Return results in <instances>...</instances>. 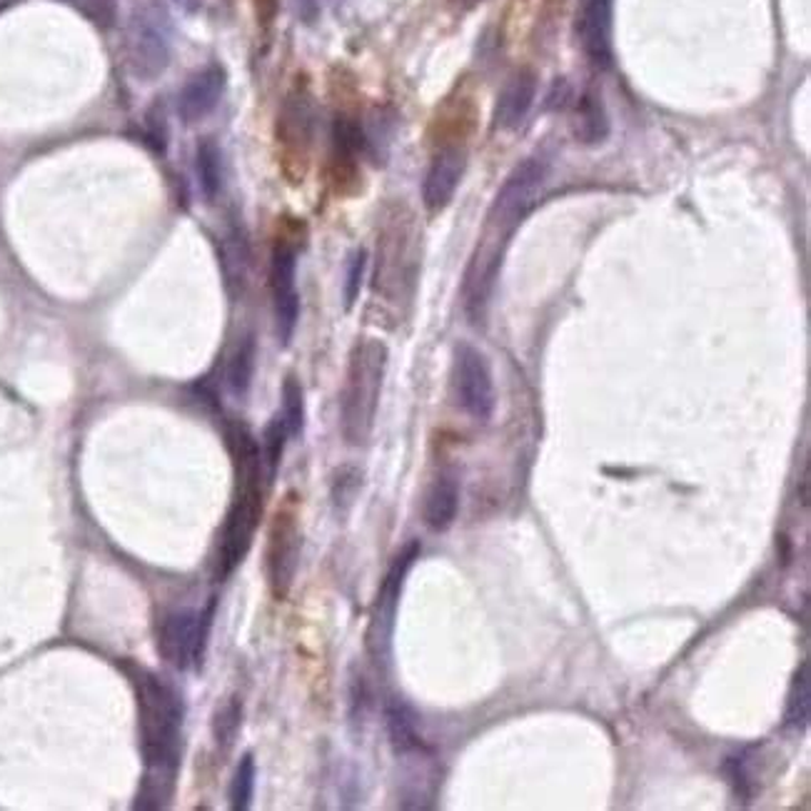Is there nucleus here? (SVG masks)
<instances>
[{"label": "nucleus", "instance_id": "30", "mask_svg": "<svg viewBox=\"0 0 811 811\" xmlns=\"http://www.w3.org/2000/svg\"><path fill=\"white\" fill-rule=\"evenodd\" d=\"M256 3V16L262 28H270L278 16V0H252Z\"/></svg>", "mask_w": 811, "mask_h": 811}, {"label": "nucleus", "instance_id": "9", "mask_svg": "<svg viewBox=\"0 0 811 811\" xmlns=\"http://www.w3.org/2000/svg\"><path fill=\"white\" fill-rule=\"evenodd\" d=\"M452 388L458 404L474 422L492 420L497 408L492 368L484 354L470 342H460L458 348H454Z\"/></svg>", "mask_w": 811, "mask_h": 811}, {"label": "nucleus", "instance_id": "20", "mask_svg": "<svg viewBox=\"0 0 811 811\" xmlns=\"http://www.w3.org/2000/svg\"><path fill=\"white\" fill-rule=\"evenodd\" d=\"M610 133V123H607V113L602 106V98L587 90L580 106H577V138L587 146H597Z\"/></svg>", "mask_w": 811, "mask_h": 811}, {"label": "nucleus", "instance_id": "11", "mask_svg": "<svg viewBox=\"0 0 811 811\" xmlns=\"http://www.w3.org/2000/svg\"><path fill=\"white\" fill-rule=\"evenodd\" d=\"M212 624V604L202 612L178 610L160 627V652L176 669H190L202 662Z\"/></svg>", "mask_w": 811, "mask_h": 811}, {"label": "nucleus", "instance_id": "25", "mask_svg": "<svg viewBox=\"0 0 811 811\" xmlns=\"http://www.w3.org/2000/svg\"><path fill=\"white\" fill-rule=\"evenodd\" d=\"M278 414L286 422L290 440L300 438L302 428H306V394H302V384L292 374L282 384V410Z\"/></svg>", "mask_w": 811, "mask_h": 811}, {"label": "nucleus", "instance_id": "27", "mask_svg": "<svg viewBox=\"0 0 811 811\" xmlns=\"http://www.w3.org/2000/svg\"><path fill=\"white\" fill-rule=\"evenodd\" d=\"M242 722V704L238 699H232L222 709H218L216 719H212V732H216V739L220 747H228L236 742V734Z\"/></svg>", "mask_w": 811, "mask_h": 811}, {"label": "nucleus", "instance_id": "15", "mask_svg": "<svg viewBox=\"0 0 811 811\" xmlns=\"http://www.w3.org/2000/svg\"><path fill=\"white\" fill-rule=\"evenodd\" d=\"M226 86H228V76L222 66L210 63L206 68H200L198 73H192L188 78V83L182 86L180 98H178V113L186 123H200L206 120L212 110L218 108V103L226 96Z\"/></svg>", "mask_w": 811, "mask_h": 811}, {"label": "nucleus", "instance_id": "12", "mask_svg": "<svg viewBox=\"0 0 811 811\" xmlns=\"http://www.w3.org/2000/svg\"><path fill=\"white\" fill-rule=\"evenodd\" d=\"M464 168H468V150L460 140L444 143L432 156L428 172L422 180V202L430 212H440L452 202L454 192H458Z\"/></svg>", "mask_w": 811, "mask_h": 811}, {"label": "nucleus", "instance_id": "8", "mask_svg": "<svg viewBox=\"0 0 811 811\" xmlns=\"http://www.w3.org/2000/svg\"><path fill=\"white\" fill-rule=\"evenodd\" d=\"M418 557H420L418 542L404 547V550L394 557L392 567L382 580L378 600H374L372 614H370V627H368V652L374 657V662L378 664L388 662L390 659L394 617H398L404 582H408V574L412 570V564L418 562Z\"/></svg>", "mask_w": 811, "mask_h": 811}, {"label": "nucleus", "instance_id": "18", "mask_svg": "<svg viewBox=\"0 0 811 811\" xmlns=\"http://www.w3.org/2000/svg\"><path fill=\"white\" fill-rule=\"evenodd\" d=\"M384 727H388L392 752L398 757H414L428 752L420 732V717L402 699H390L388 707H384Z\"/></svg>", "mask_w": 811, "mask_h": 811}, {"label": "nucleus", "instance_id": "2", "mask_svg": "<svg viewBox=\"0 0 811 811\" xmlns=\"http://www.w3.org/2000/svg\"><path fill=\"white\" fill-rule=\"evenodd\" d=\"M140 729H143L146 754V807L160 809L168 802L176 782L182 752V722L186 704L176 687L156 674H146L138 687Z\"/></svg>", "mask_w": 811, "mask_h": 811}, {"label": "nucleus", "instance_id": "14", "mask_svg": "<svg viewBox=\"0 0 811 811\" xmlns=\"http://www.w3.org/2000/svg\"><path fill=\"white\" fill-rule=\"evenodd\" d=\"M612 16L614 0H577L574 33L597 68L612 66Z\"/></svg>", "mask_w": 811, "mask_h": 811}, {"label": "nucleus", "instance_id": "17", "mask_svg": "<svg viewBox=\"0 0 811 811\" xmlns=\"http://www.w3.org/2000/svg\"><path fill=\"white\" fill-rule=\"evenodd\" d=\"M364 146V133L358 120L338 116L332 123V178L338 188L348 190L358 178L360 153Z\"/></svg>", "mask_w": 811, "mask_h": 811}, {"label": "nucleus", "instance_id": "28", "mask_svg": "<svg viewBox=\"0 0 811 811\" xmlns=\"http://www.w3.org/2000/svg\"><path fill=\"white\" fill-rule=\"evenodd\" d=\"M364 270H368V252L354 250L348 262V276H344V308L348 310H352V306L360 298Z\"/></svg>", "mask_w": 811, "mask_h": 811}, {"label": "nucleus", "instance_id": "21", "mask_svg": "<svg viewBox=\"0 0 811 811\" xmlns=\"http://www.w3.org/2000/svg\"><path fill=\"white\" fill-rule=\"evenodd\" d=\"M811 682H809V662L799 667L794 674L792 689H789L787 697V714H784V727L794 729V732H804L809 724V707H811Z\"/></svg>", "mask_w": 811, "mask_h": 811}, {"label": "nucleus", "instance_id": "10", "mask_svg": "<svg viewBox=\"0 0 811 811\" xmlns=\"http://www.w3.org/2000/svg\"><path fill=\"white\" fill-rule=\"evenodd\" d=\"M270 298L276 330L282 344H290L300 318L298 250L290 240H278L270 256Z\"/></svg>", "mask_w": 811, "mask_h": 811}, {"label": "nucleus", "instance_id": "19", "mask_svg": "<svg viewBox=\"0 0 811 811\" xmlns=\"http://www.w3.org/2000/svg\"><path fill=\"white\" fill-rule=\"evenodd\" d=\"M460 512V482L454 474H440L438 480L430 484L428 494L422 502L424 524L432 532H448L458 520Z\"/></svg>", "mask_w": 811, "mask_h": 811}, {"label": "nucleus", "instance_id": "7", "mask_svg": "<svg viewBox=\"0 0 811 811\" xmlns=\"http://www.w3.org/2000/svg\"><path fill=\"white\" fill-rule=\"evenodd\" d=\"M128 68L138 80H158L170 63V38L166 20L156 8H136L123 33Z\"/></svg>", "mask_w": 811, "mask_h": 811}, {"label": "nucleus", "instance_id": "26", "mask_svg": "<svg viewBox=\"0 0 811 811\" xmlns=\"http://www.w3.org/2000/svg\"><path fill=\"white\" fill-rule=\"evenodd\" d=\"M256 777H258L256 757L248 752L240 759L236 774H232V784H230V807L236 811L250 809L252 794H256Z\"/></svg>", "mask_w": 811, "mask_h": 811}, {"label": "nucleus", "instance_id": "1", "mask_svg": "<svg viewBox=\"0 0 811 811\" xmlns=\"http://www.w3.org/2000/svg\"><path fill=\"white\" fill-rule=\"evenodd\" d=\"M544 182L547 162L540 158H527L507 176L502 188L497 190L492 206L487 210L482 238L472 252V260L462 282L464 310H468V316L474 322L484 318L497 278H500L504 252L510 248L514 230L530 216L537 198L544 190Z\"/></svg>", "mask_w": 811, "mask_h": 811}, {"label": "nucleus", "instance_id": "3", "mask_svg": "<svg viewBox=\"0 0 811 811\" xmlns=\"http://www.w3.org/2000/svg\"><path fill=\"white\" fill-rule=\"evenodd\" d=\"M420 226L414 212L394 202L384 212L378 250H374V270H372V292L380 298L390 310L404 312L414 298V286L420 276Z\"/></svg>", "mask_w": 811, "mask_h": 811}, {"label": "nucleus", "instance_id": "16", "mask_svg": "<svg viewBox=\"0 0 811 811\" xmlns=\"http://www.w3.org/2000/svg\"><path fill=\"white\" fill-rule=\"evenodd\" d=\"M534 96H537V76L527 68L517 70V73L507 78L500 96H497L492 126L500 130H512L520 126L527 113H530Z\"/></svg>", "mask_w": 811, "mask_h": 811}, {"label": "nucleus", "instance_id": "13", "mask_svg": "<svg viewBox=\"0 0 811 811\" xmlns=\"http://www.w3.org/2000/svg\"><path fill=\"white\" fill-rule=\"evenodd\" d=\"M300 557V530L296 514L282 510L278 512L276 522L270 527V544H268V574L270 587L278 594V600H286L298 572Z\"/></svg>", "mask_w": 811, "mask_h": 811}, {"label": "nucleus", "instance_id": "22", "mask_svg": "<svg viewBox=\"0 0 811 811\" xmlns=\"http://www.w3.org/2000/svg\"><path fill=\"white\" fill-rule=\"evenodd\" d=\"M196 170H198V180H200L202 192H206V198L208 200L218 198V192L222 188V156H220V148L212 143V140H202V143L198 146Z\"/></svg>", "mask_w": 811, "mask_h": 811}, {"label": "nucleus", "instance_id": "23", "mask_svg": "<svg viewBox=\"0 0 811 811\" xmlns=\"http://www.w3.org/2000/svg\"><path fill=\"white\" fill-rule=\"evenodd\" d=\"M252 370H256V340L248 334V338L240 340L228 364V384L232 394L246 398L252 380Z\"/></svg>", "mask_w": 811, "mask_h": 811}, {"label": "nucleus", "instance_id": "31", "mask_svg": "<svg viewBox=\"0 0 811 811\" xmlns=\"http://www.w3.org/2000/svg\"><path fill=\"white\" fill-rule=\"evenodd\" d=\"M482 0H450V6L460 8V10H472L474 6H480Z\"/></svg>", "mask_w": 811, "mask_h": 811}, {"label": "nucleus", "instance_id": "29", "mask_svg": "<svg viewBox=\"0 0 811 811\" xmlns=\"http://www.w3.org/2000/svg\"><path fill=\"white\" fill-rule=\"evenodd\" d=\"M60 3L73 6L76 10H80V13L88 16L90 20H96V23H100V26H106L110 16H113V6H110V0H60Z\"/></svg>", "mask_w": 811, "mask_h": 811}, {"label": "nucleus", "instance_id": "5", "mask_svg": "<svg viewBox=\"0 0 811 811\" xmlns=\"http://www.w3.org/2000/svg\"><path fill=\"white\" fill-rule=\"evenodd\" d=\"M384 374H388V344L378 338H362L354 344L340 392V430L352 448L368 444L378 418Z\"/></svg>", "mask_w": 811, "mask_h": 811}, {"label": "nucleus", "instance_id": "4", "mask_svg": "<svg viewBox=\"0 0 811 811\" xmlns=\"http://www.w3.org/2000/svg\"><path fill=\"white\" fill-rule=\"evenodd\" d=\"M230 448L236 458V500L230 504L226 527L220 534V574L230 577L246 562L262 512V458L260 444L246 424L230 428Z\"/></svg>", "mask_w": 811, "mask_h": 811}, {"label": "nucleus", "instance_id": "6", "mask_svg": "<svg viewBox=\"0 0 811 811\" xmlns=\"http://www.w3.org/2000/svg\"><path fill=\"white\" fill-rule=\"evenodd\" d=\"M276 136L282 170L288 180L300 182L308 172L310 148L316 140V100L306 83L292 86L282 100Z\"/></svg>", "mask_w": 811, "mask_h": 811}, {"label": "nucleus", "instance_id": "24", "mask_svg": "<svg viewBox=\"0 0 811 811\" xmlns=\"http://www.w3.org/2000/svg\"><path fill=\"white\" fill-rule=\"evenodd\" d=\"M290 440L286 422H282L280 414H276L268 422L266 432H262V444H260V458H262V470H266L268 482L276 480L278 468L282 462V452H286V444Z\"/></svg>", "mask_w": 811, "mask_h": 811}]
</instances>
